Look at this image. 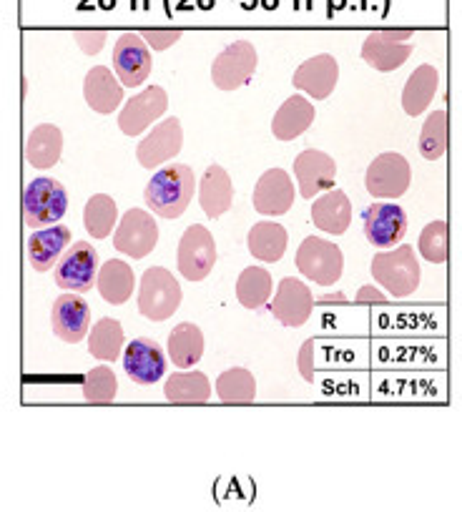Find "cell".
<instances>
[{
	"label": "cell",
	"mask_w": 462,
	"mask_h": 512,
	"mask_svg": "<svg viewBox=\"0 0 462 512\" xmlns=\"http://www.w3.org/2000/svg\"><path fill=\"white\" fill-rule=\"evenodd\" d=\"M267 307L269 312L274 314L277 322H282L284 327L297 329L312 317V309H314L312 289H309L304 282H299V279L284 277L282 282H279L274 297L269 299Z\"/></svg>",
	"instance_id": "9a60e30c"
},
{
	"label": "cell",
	"mask_w": 462,
	"mask_h": 512,
	"mask_svg": "<svg viewBox=\"0 0 462 512\" xmlns=\"http://www.w3.org/2000/svg\"><path fill=\"white\" fill-rule=\"evenodd\" d=\"M119 224V206L108 194H93L83 209V226L93 239H106Z\"/></svg>",
	"instance_id": "d590c367"
},
{
	"label": "cell",
	"mask_w": 462,
	"mask_h": 512,
	"mask_svg": "<svg viewBox=\"0 0 462 512\" xmlns=\"http://www.w3.org/2000/svg\"><path fill=\"white\" fill-rule=\"evenodd\" d=\"M314 304H322V307H332V304H350L347 294L334 292V294H324V297L314 299Z\"/></svg>",
	"instance_id": "ee69618b"
},
{
	"label": "cell",
	"mask_w": 462,
	"mask_h": 512,
	"mask_svg": "<svg viewBox=\"0 0 462 512\" xmlns=\"http://www.w3.org/2000/svg\"><path fill=\"white\" fill-rule=\"evenodd\" d=\"M184 146V128L176 116L159 121L151 134H146L144 139L136 146V159L144 169H159V166L169 164L171 159H176Z\"/></svg>",
	"instance_id": "4fadbf2b"
},
{
	"label": "cell",
	"mask_w": 462,
	"mask_h": 512,
	"mask_svg": "<svg viewBox=\"0 0 462 512\" xmlns=\"http://www.w3.org/2000/svg\"><path fill=\"white\" fill-rule=\"evenodd\" d=\"M159 244V224L144 209H129L113 229V246L131 259H146Z\"/></svg>",
	"instance_id": "8fae6325"
},
{
	"label": "cell",
	"mask_w": 462,
	"mask_h": 512,
	"mask_svg": "<svg viewBox=\"0 0 462 512\" xmlns=\"http://www.w3.org/2000/svg\"><path fill=\"white\" fill-rule=\"evenodd\" d=\"M355 304H370V307H385V304H387V294L382 292V289H377V287H372V284H367V287H362L360 292H357Z\"/></svg>",
	"instance_id": "7bdbcfd3"
},
{
	"label": "cell",
	"mask_w": 462,
	"mask_h": 512,
	"mask_svg": "<svg viewBox=\"0 0 462 512\" xmlns=\"http://www.w3.org/2000/svg\"><path fill=\"white\" fill-rule=\"evenodd\" d=\"M116 392H119V377L106 364L93 367L83 379V400L91 405H111L116 400Z\"/></svg>",
	"instance_id": "f35d334b"
},
{
	"label": "cell",
	"mask_w": 462,
	"mask_h": 512,
	"mask_svg": "<svg viewBox=\"0 0 462 512\" xmlns=\"http://www.w3.org/2000/svg\"><path fill=\"white\" fill-rule=\"evenodd\" d=\"M447 136H450V126H447V113L432 111L430 116L425 118L420 131V141H417V149H420L422 159L437 161L445 156L447 151Z\"/></svg>",
	"instance_id": "8d00e7d4"
},
{
	"label": "cell",
	"mask_w": 462,
	"mask_h": 512,
	"mask_svg": "<svg viewBox=\"0 0 462 512\" xmlns=\"http://www.w3.org/2000/svg\"><path fill=\"white\" fill-rule=\"evenodd\" d=\"M181 36H184V31H179V28H149V31H141V38H144L151 51H166L174 43H179Z\"/></svg>",
	"instance_id": "ab89813d"
},
{
	"label": "cell",
	"mask_w": 462,
	"mask_h": 512,
	"mask_svg": "<svg viewBox=\"0 0 462 512\" xmlns=\"http://www.w3.org/2000/svg\"><path fill=\"white\" fill-rule=\"evenodd\" d=\"M294 181L284 169L264 171L262 179L254 186V209L262 216H282L292 209L294 204Z\"/></svg>",
	"instance_id": "44dd1931"
},
{
	"label": "cell",
	"mask_w": 462,
	"mask_h": 512,
	"mask_svg": "<svg viewBox=\"0 0 462 512\" xmlns=\"http://www.w3.org/2000/svg\"><path fill=\"white\" fill-rule=\"evenodd\" d=\"M181 284L164 267L146 269L139 282V312L151 322H166L181 307Z\"/></svg>",
	"instance_id": "277c9868"
},
{
	"label": "cell",
	"mask_w": 462,
	"mask_h": 512,
	"mask_svg": "<svg viewBox=\"0 0 462 512\" xmlns=\"http://www.w3.org/2000/svg\"><path fill=\"white\" fill-rule=\"evenodd\" d=\"M216 395L224 405H252L257 397V377L249 369H226L216 379Z\"/></svg>",
	"instance_id": "836d02e7"
},
{
	"label": "cell",
	"mask_w": 462,
	"mask_h": 512,
	"mask_svg": "<svg viewBox=\"0 0 462 512\" xmlns=\"http://www.w3.org/2000/svg\"><path fill=\"white\" fill-rule=\"evenodd\" d=\"M176 267L189 282H204L216 267V241L204 224H191L176 251Z\"/></svg>",
	"instance_id": "ba28073f"
},
{
	"label": "cell",
	"mask_w": 462,
	"mask_h": 512,
	"mask_svg": "<svg viewBox=\"0 0 462 512\" xmlns=\"http://www.w3.org/2000/svg\"><path fill=\"white\" fill-rule=\"evenodd\" d=\"M370 272L377 287L385 289L395 299L415 294L422 279L420 262H417V254L410 244H397L390 251H380V254L372 256Z\"/></svg>",
	"instance_id": "7a4b0ae2"
},
{
	"label": "cell",
	"mask_w": 462,
	"mask_h": 512,
	"mask_svg": "<svg viewBox=\"0 0 462 512\" xmlns=\"http://www.w3.org/2000/svg\"><path fill=\"white\" fill-rule=\"evenodd\" d=\"M287 229L277 221H259L249 229L247 246L257 262H282L284 251H287Z\"/></svg>",
	"instance_id": "4dcf8cb0"
},
{
	"label": "cell",
	"mask_w": 462,
	"mask_h": 512,
	"mask_svg": "<svg viewBox=\"0 0 462 512\" xmlns=\"http://www.w3.org/2000/svg\"><path fill=\"white\" fill-rule=\"evenodd\" d=\"M314 116H317V111H314L312 101H307L304 96L294 93V96H289L287 101L277 108V113H274L272 134L277 136L279 141L299 139V136L314 123Z\"/></svg>",
	"instance_id": "484cf974"
},
{
	"label": "cell",
	"mask_w": 462,
	"mask_h": 512,
	"mask_svg": "<svg viewBox=\"0 0 462 512\" xmlns=\"http://www.w3.org/2000/svg\"><path fill=\"white\" fill-rule=\"evenodd\" d=\"M196 191V176L191 166L169 164L161 166L146 184L144 201L161 219H179L189 209Z\"/></svg>",
	"instance_id": "6da1fadb"
},
{
	"label": "cell",
	"mask_w": 462,
	"mask_h": 512,
	"mask_svg": "<svg viewBox=\"0 0 462 512\" xmlns=\"http://www.w3.org/2000/svg\"><path fill=\"white\" fill-rule=\"evenodd\" d=\"M272 274L264 267H247L237 279V299L244 309H257L267 307L269 299H272Z\"/></svg>",
	"instance_id": "e575fe53"
},
{
	"label": "cell",
	"mask_w": 462,
	"mask_h": 512,
	"mask_svg": "<svg viewBox=\"0 0 462 512\" xmlns=\"http://www.w3.org/2000/svg\"><path fill=\"white\" fill-rule=\"evenodd\" d=\"M312 221L324 234L339 236L352 224V201L342 189L324 191L319 199L312 201Z\"/></svg>",
	"instance_id": "cb8c5ba5"
},
{
	"label": "cell",
	"mask_w": 462,
	"mask_h": 512,
	"mask_svg": "<svg viewBox=\"0 0 462 512\" xmlns=\"http://www.w3.org/2000/svg\"><path fill=\"white\" fill-rule=\"evenodd\" d=\"M297 369H299V374H302L304 382H309V384L314 382V342L312 339H307V342L302 344V349H299Z\"/></svg>",
	"instance_id": "60d3db41"
},
{
	"label": "cell",
	"mask_w": 462,
	"mask_h": 512,
	"mask_svg": "<svg viewBox=\"0 0 462 512\" xmlns=\"http://www.w3.org/2000/svg\"><path fill=\"white\" fill-rule=\"evenodd\" d=\"M199 204L209 219H219L234 204V184L224 166L211 164L199 184Z\"/></svg>",
	"instance_id": "d4e9b609"
},
{
	"label": "cell",
	"mask_w": 462,
	"mask_h": 512,
	"mask_svg": "<svg viewBox=\"0 0 462 512\" xmlns=\"http://www.w3.org/2000/svg\"><path fill=\"white\" fill-rule=\"evenodd\" d=\"M169 108V96L161 86H149L131 96L119 113V128L126 136H141L154 121H159Z\"/></svg>",
	"instance_id": "2e32d148"
},
{
	"label": "cell",
	"mask_w": 462,
	"mask_h": 512,
	"mask_svg": "<svg viewBox=\"0 0 462 512\" xmlns=\"http://www.w3.org/2000/svg\"><path fill=\"white\" fill-rule=\"evenodd\" d=\"M124 372L129 374L131 382L141 384V387H149V384L159 382L166 374V354L161 349L159 342L149 337H139L124 349Z\"/></svg>",
	"instance_id": "e0dca14e"
},
{
	"label": "cell",
	"mask_w": 462,
	"mask_h": 512,
	"mask_svg": "<svg viewBox=\"0 0 462 512\" xmlns=\"http://www.w3.org/2000/svg\"><path fill=\"white\" fill-rule=\"evenodd\" d=\"M68 211V191L61 181L38 176L23 191V221L28 229L58 224Z\"/></svg>",
	"instance_id": "3957f363"
},
{
	"label": "cell",
	"mask_w": 462,
	"mask_h": 512,
	"mask_svg": "<svg viewBox=\"0 0 462 512\" xmlns=\"http://www.w3.org/2000/svg\"><path fill=\"white\" fill-rule=\"evenodd\" d=\"M124 342V327H121L119 319L103 317L93 324L91 339H88V352L98 362H116L121 357Z\"/></svg>",
	"instance_id": "d6a6232c"
},
{
	"label": "cell",
	"mask_w": 462,
	"mask_h": 512,
	"mask_svg": "<svg viewBox=\"0 0 462 512\" xmlns=\"http://www.w3.org/2000/svg\"><path fill=\"white\" fill-rule=\"evenodd\" d=\"M437 86H440V73H437V68L430 66V63L417 66L412 71V76L407 78L405 88H402V108H405L407 116H422L430 108Z\"/></svg>",
	"instance_id": "4316f807"
},
{
	"label": "cell",
	"mask_w": 462,
	"mask_h": 512,
	"mask_svg": "<svg viewBox=\"0 0 462 512\" xmlns=\"http://www.w3.org/2000/svg\"><path fill=\"white\" fill-rule=\"evenodd\" d=\"M151 68V48L141 38V33H124L113 46V73L126 88H139L141 83L149 81Z\"/></svg>",
	"instance_id": "7c38bea8"
},
{
	"label": "cell",
	"mask_w": 462,
	"mask_h": 512,
	"mask_svg": "<svg viewBox=\"0 0 462 512\" xmlns=\"http://www.w3.org/2000/svg\"><path fill=\"white\" fill-rule=\"evenodd\" d=\"M337 81L339 63L332 53H319V56L307 58L292 76L294 86L307 93V96H312L314 101H324V98L332 96Z\"/></svg>",
	"instance_id": "ffe728a7"
},
{
	"label": "cell",
	"mask_w": 462,
	"mask_h": 512,
	"mask_svg": "<svg viewBox=\"0 0 462 512\" xmlns=\"http://www.w3.org/2000/svg\"><path fill=\"white\" fill-rule=\"evenodd\" d=\"M136 287V274L131 269V264L119 262V259H111V262L103 264L98 269V277H96V289L108 304L113 307H121L131 299Z\"/></svg>",
	"instance_id": "f1b7e54d"
},
{
	"label": "cell",
	"mask_w": 462,
	"mask_h": 512,
	"mask_svg": "<svg viewBox=\"0 0 462 512\" xmlns=\"http://www.w3.org/2000/svg\"><path fill=\"white\" fill-rule=\"evenodd\" d=\"M410 181V161L397 151H387L367 166L365 189L372 199H400L410 189Z\"/></svg>",
	"instance_id": "9c48e42d"
},
{
	"label": "cell",
	"mask_w": 462,
	"mask_h": 512,
	"mask_svg": "<svg viewBox=\"0 0 462 512\" xmlns=\"http://www.w3.org/2000/svg\"><path fill=\"white\" fill-rule=\"evenodd\" d=\"M71 246V229L63 224L46 226V229H36L28 239V259L36 272H51L56 267L63 251Z\"/></svg>",
	"instance_id": "603a6c76"
},
{
	"label": "cell",
	"mask_w": 462,
	"mask_h": 512,
	"mask_svg": "<svg viewBox=\"0 0 462 512\" xmlns=\"http://www.w3.org/2000/svg\"><path fill=\"white\" fill-rule=\"evenodd\" d=\"M106 38V31H76V41L81 46V51L91 53V56H96L106 46Z\"/></svg>",
	"instance_id": "b9f144b4"
},
{
	"label": "cell",
	"mask_w": 462,
	"mask_h": 512,
	"mask_svg": "<svg viewBox=\"0 0 462 512\" xmlns=\"http://www.w3.org/2000/svg\"><path fill=\"white\" fill-rule=\"evenodd\" d=\"M51 322H53V334H56L61 342L76 344L91 329V307H88L86 299L78 297L76 292H66L53 302L51 309Z\"/></svg>",
	"instance_id": "d6986e66"
},
{
	"label": "cell",
	"mask_w": 462,
	"mask_h": 512,
	"mask_svg": "<svg viewBox=\"0 0 462 512\" xmlns=\"http://www.w3.org/2000/svg\"><path fill=\"white\" fill-rule=\"evenodd\" d=\"M98 269H101L98 251L88 241H76L58 259L53 279H56V284L63 292L86 294L96 284Z\"/></svg>",
	"instance_id": "52a82bcc"
},
{
	"label": "cell",
	"mask_w": 462,
	"mask_h": 512,
	"mask_svg": "<svg viewBox=\"0 0 462 512\" xmlns=\"http://www.w3.org/2000/svg\"><path fill=\"white\" fill-rule=\"evenodd\" d=\"M83 98L96 113H113L124 103V83L106 66H93L83 81Z\"/></svg>",
	"instance_id": "7402d4cb"
},
{
	"label": "cell",
	"mask_w": 462,
	"mask_h": 512,
	"mask_svg": "<svg viewBox=\"0 0 462 512\" xmlns=\"http://www.w3.org/2000/svg\"><path fill=\"white\" fill-rule=\"evenodd\" d=\"M362 226H365V236L372 246L392 249V246H397L405 239L407 214L402 206L392 204V201H377V204L365 209Z\"/></svg>",
	"instance_id": "5bb4252c"
},
{
	"label": "cell",
	"mask_w": 462,
	"mask_h": 512,
	"mask_svg": "<svg viewBox=\"0 0 462 512\" xmlns=\"http://www.w3.org/2000/svg\"><path fill=\"white\" fill-rule=\"evenodd\" d=\"M417 249H420L425 262L445 264L447 256H450V226H447V221H430V224L420 231Z\"/></svg>",
	"instance_id": "74e56055"
},
{
	"label": "cell",
	"mask_w": 462,
	"mask_h": 512,
	"mask_svg": "<svg viewBox=\"0 0 462 512\" xmlns=\"http://www.w3.org/2000/svg\"><path fill=\"white\" fill-rule=\"evenodd\" d=\"M297 269L319 287H332L342 279L344 254L334 241L307 236L297 249Z\"/></svg>",
	"instance_id": "5b68a950"
},
{
	"label": "cell",
	"mask_w": 462,
	"mask_h": 512,
	"mask_svg": "<svg viewBox=\"0 0 462 512\" xmlns=\"http://www.w3.org/2000/svg\"><path fill=\"white\" fill-rule=\"evenodd\" d=\"M294 179L299 184L302 199H314L322 191H329L337 179V161L317 149H307L294 159Z\"/></svg>",
	"instance_id": "ac0fdd59"
},
{
	"label": "cell",
	"mask_w": 462,
	"mask_h": 512,
	"mask_svg": "<svg viewBox=\"0 0 462 512\" xmlns=\"http://www.w3.org/2000/svg\"><path fill=\"white\" fill-rule=\"evenodd\" d=\"M164 395L171 405H206L211 397V382L204 372L181 369L166 379Z\"/></svg>",
	"instance_id": "f546056e"
},
{
	"label": "cell",
	"mask_w": 462,
	"mask_h": 512,
	"mask_svg": "<svg viewBox=\"0 0 462 512\" xmlns=\"http://www.w3.org/2000/svg\"><path fill=\"white\" fill-rule=\"evenodd\" d=\"M63 134L53 123H41L28 134L26 139V161L33 169H53L61 161Z\"/></svg>",
	"instance_id": "83f0119b"
},
{
	"label": "cell",
	"mask_w": 462,
	"mask_h": 512,
	"mask_svg": "<svg viewBox=\"0 0 462 512\" xmlns=\"http://www.w3.org/2000/svg\"><path fill=\"white\" fill-rule=\"evenodd\" d=\"M166 349H169L171 364H176L179 369H191L204 354V334L196 324L181 322L179 327L171 329Z\"/></svg>",
	"instance_id": "1f68e13d"
},
{
	"label": "cell",
	"mask_w": 462,
	"mask_h": 512,
	"mask_svg": "<svg viewBox=\"0 0 462 512\" xmlns=\"http://www.w3.org/2000/svg\"><path fill=\"white\" fill-rule=\"evenodd\" d=\"M257 48L249 41H234L214 58L211 63V81L219 91H237L244 83L252 81L257 71Z\"/></svg>",
	"instance_id": "30bf717a"
},
{
	"label": "cell",
	"mask_w": 462,
	"mask_h": 512,
	"mask_svg": "<svg viewBox=\"0 0 462 512\" xmlns=\"http://www.w3.org/2000/svg\"><path fill=\"white\" fill-rule=\"evenodd\" d=\"M415 33L407 28H382L372 31L362 43V61L380 73L397 71L415 51Z\"/></svg>",
	"instance_id": "8992f818"
}]
</instances>
